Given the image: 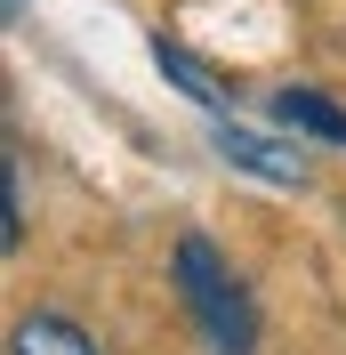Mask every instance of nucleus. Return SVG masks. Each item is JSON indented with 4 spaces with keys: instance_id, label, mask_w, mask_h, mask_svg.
I'll return each instance as SVG.
<instances>
[{
    "instance_id": "obj_1",
    "label": "nucleus",
    "mask_w": 346,
    "mask_h": 355,
    "mask_svg": "<svg viewBox=\"0 0 346 355\" xmlns=\"http://www.w3.org/2000/svg\"><path fill=\"white\" fill-rule=\"evenodd\" d=\"M170 283H177V307H185V323H194L201 355H258V299L242 291L234 259H226L201 226H185V234H177Z\"/></svg>"
},
{
    "instance_id": "obj_4",
    "label": "nucleus",
    "mask_w": 346,
    "mask_h": 355,
    "mask_svg": "<svg viewBox=\"0 0 346 355\" xmlns=\"http://www.w3.org/2000/svg\"><path fill=\"white\" fill-rule=\"evenodd\" d=\"M266 121L282 137H306V146H346V105L330 89H314V81H282L266 97Z\"/></svg>"
},
{
    "instance_id": "obj_7",
    "label": "nucleus",
    "mask_w": 346,
    "mask_h": 355,
    "mask_svg": "<svg viewBox=\"0 0 346 355\" xmlns=\"http://www.w3.org/2000/svg\"><path fill=\"white\" fill-rule=\"evenodd\" d=\"M338 226H346V210H338Z\"/></svg>"
},
{
    "instance_id": "obj_5",
    "label": "nucleus",
    "mask_w": 346,
    "mask_h": 355,
    "mask_svg": "<svg viewBox=\"0 0 346 355\" xmlns=\"http://www.w3.org/2000/svg\"><path fill=\"white\" fill-rule=\"evenodd\" d=\"M8 355H105V347H97V339H89L65 307H33V315H17Z\"/></svg>"
},
{
    "instance_id": "obj_2",
    "label": "nucleus",
    "mask_w": 346,
    "mask_h": 355,
    "mask_svg": "<svg viewBox=\"0 0 346 355\" xmlns=\"http://www.w3.org/2000/svg\"><path fill=\"white\" fill-rule=\"evenodd\" d=\"M210 154L226 162V170L258 178V186H290V194L314 186V162H306L298 137H266V130H250V121H234V113H217V121H210Z\"/></svg>"
},
{
    "instance_id": "obj_6",
    "label": "nucleus",
    "mask_w": 346,
    "mask_h": 355,
    "mask_svg": "<svg viewBox=\"0 0 346 355\" xmlns=\"http://www.w3.org/2000/svg\"><path fill=\"white\" fill-rule=\"evenodd\" d=\"M0 243H8V250L24 243V146H17V137H8V234H0Z\"/></svg>"
},
{
    "instance_id": "obj_3",
    "label": "nucleus",
    "mask_w": 346,
    "mask_h": 355,
    "mask_svg": "<svg viewBox=\"0 0 346 355\" xmlns=\"http://www.w3.org/2000/svg\"><path fill=\"white\" fill-rule=\"evenodd\" d=\"M153 73H161L177 97H194L210 121H217V113H234V73H226V65H210L201 49H185L177 33H153Z\"/></svg>"
}]
</instances>
